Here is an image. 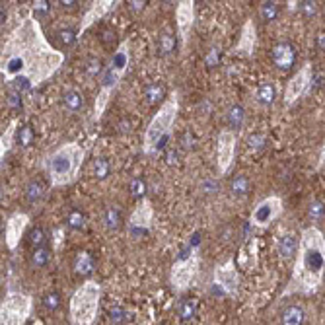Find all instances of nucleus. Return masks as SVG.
I'll return each mask as SVG.
<instances>
[{
    "label": "nucleus",
    "instance_id": "obj_29",
    "mask_svg": "<svg viewBox=\"0 0 325 325\" xmlns=\"http://www.w3.org/2000/svg\"><path fill=\"white\" fill-rule=\"evenodd\" d=\"M84 70H86L88 76H98V74L102 72V61H100L98 57H90V59L86 61Z\"/></svg>",
    "mask_w": 325,
    "mask_h": 325
},
{
    "label": "nucleus",
    "instance_id": "obj_5",
    "mask_svg": "<svg viewBox=\"0 0 325 325\" xmlns=\"http://www.w3.org/2000/svg\"><path fill=\"white\" fill-rule=\"evenodd\" d=\"M173 109V105L169 103V105H165V109H163V113L152 123V127H150V133H148V142L150 144H154V142H158L160 141V135H165V129H167V125H169V121H171V111Z\"/></svg>",
    "mask_w": 325,
    "mask_h": 325
},
{
    "label": "nucleus",
    "instance_id": "obj_18",
    "mask_svg": "<svg viewBox=\"0 0 325 325\" xmlns=\"http://www.w3.org/2000/svg\"><path fill=\"white\" fill-rule=\"evenodd\" d=\"M298 10H300V14H302L306 20H312V18H316V16L320 14V4H318L316 0H302V2L298 4Z\"/></svg>",
    "mask_w": 325,
    "mask_h": 325
},
{
    "label": "nucleus",
    "instance_id": "obj_26",
    "mask_svg": "<svg viewBox=\"0 0 325 325\" xmlns=\"http://www.w3.org/2000/svg\"><path fill=\"white\" fill-rule=\"evenodd\" d=\"M308 214L312 220H320L325 216V204L322 201H312L310 206H308Z\"/></svg>",
    "mask_w": 325,
    "mask_h": 325
},
{
    "label": "nucleus",
    "instance_id": "obj_38",
    "mask_svg": "<svg viewBox=\"0 0 325 325\" xmlns=\"http://www.w3.org/2000/svg\"><path fill=\"white\" fill-rule=\"evenodd\" d=\"M179 144H183V148H187V150L195 146V137L191 135V131H187V133H183V135H181Z\"/></svg>",
    "mask_w": 325,
    "mask_h": 325
},
{
    "label": "nucleus",
    "instance_id": "obj_23",
    "mask_svg": "<svg viewBox=\"0 0 325 325\" xmlns=\"http://www.w3.org/2000/svg\"><path fill=\"white\" fill-rule=\"evenodd\" d=\"M33 137H35V135H33V129H31L29 125H23V127L18 129V137H16V139H18V144H20V146L27 148V146L33 142Z\"/></svg>",
    "mask_w": 325,
    "mask_h": 325
},
{
    "label": "nucleus",
    "instance_id": "obj_1",
    "mask_svg": "<svg viewBox=\"0 0 325 325\" xmlns=\"http://www.w3.org/2000/svg\"><path fill=\"white\" fill-rule=\"evenodd\" d=\"M302 265L308 273L320 275L325 265L324 253V240L322 234L316 228H310L304 232V242H302Z\"/></svg>",
    "mask_w": 325,
    "mask_h": 325
},
{
    "label": "nucleus",
    "instance_id": "obj_20",
    "mask_svg": "<svg viewBox=\"0 0 325 325\" xmlns=\"http://www.w3.org/2000/svg\"><path fill=\"white\" fill-rule=\"evenodd\" d=\"M173 49H175V39H173V35H171L169 31H163L162 35H160V39H158V53H160V55H169Z\"/></svg>",
    "mask_w": 325,
    "mask_h": 325
},
{
    "label": "nucleus",
    "instance_id": "obj_30",
    "mask_svg": "<svg viewBox=\"0 0 325 325\" xmlns=\"http://www.w3.org/2000/svg\"><path fill=\"white\" fill-rule=\"evenodd\" d=\"M131 193H133L135 199L144 197V193H146V183H144L142 177H135V179L131 181Z\"/></svg>",
    "mask_w": 325,
    "mask_h": 325
},
{
    "label": "nucleus",
    "instance_id": "obj_32",
    "mask_svg": "<svg viewBox=\"0 0 325 325\" xmlns=\"http://www.w3.org/2000/svg\"><path fill=\"white\" fill-rule=\"evenodd\" d=\"M109 318H111L113 324H123V322L129 318V314H127L125 308H121V306H113L111 312H109Z\"/></svg>",
    "mask_w": 325,
    "mask_h": 325
},
{
    "label": "nucleus",
    "instance_id": "obj_12",
    "mask_svg": "<svg viewBox=\"0 0 325 325\" xmlns=\"http://www.w3.org/2000/svg\"><path fill=\"white\" fill-rule=\"evenodd\" d=\"M230 158H232V137L222 135L220 137V167L222 169L230 165Z\"/></svg>",
    "mask_w": 325,
    "mask_h": 325
},
{
    "label": "nucleus",
    "instance_id": "obj_21",
    "mask_svg": "<svg viewBox=\"0 0 325 325\" xmlns=\"http://www.w3.org/2000/svg\"><path fill=\"white\" fill-rule=\"evenodd\" d=\"M244 119H245L244 107H242V105H232L230 111H228V123H230L234 129H238V127L244 125Z\"/></svg>",
    "mask_w": 325,
    "mask_h": 325
},
{
    "label": "nucleus",
    "instance_id": "obj_8",
    "mask_svg": "<svg viewBox=\"0 0 325 325\" xmlns=\"http://www.w3.org/2000/svg\"><path fill=\"white\" fill-rule=\"evenodd\" d=\"M296 249H298V242H296V238L292 234H283L279 238V253H281V257L292 259Z\"/></svg>",
    "mask_w": 325,
    "mask_h": 325
},
{
    "label": "nucleus",
    "instance_id": "obj_11",
    "mask_svg": "<svg viewBox=\"0 0 325 325\" xmlns=\"http://www.w3.org/2000/svg\"><path fill=\"white\" fill-rule=\"evenodd\" d=\"M163 96H165V88H163L160 82L146 84V88H144V100L148 103H158Z\"/></svg>",
    "mask_w": 325,
    "mask_h": 325
},
{
    "label": "nucleus",
    "instance_id": "obj_16",
    "mask_svg": "<svg viewBox=\"0 0 325 325\" xmlns=\"http://www.w3.org/2000/svg\"><path fill=\"white\" fill-rule=\"evenodd\" d=\"M49 261H51V249H47V247H37V249L31 251V265H33V267L43 269V267L49 265Z\"/></svg>",
    "mask_w": 325,
    "mask_h": 325
},
{
    "label": "nucleus",
    "instance_id": "obj_4",
    "mask_svg": "<svg viewBox=\"0 0 325 325\" xmlns=\"http://www.w3.org/2000/svg\"><path fill=\"white\" fill-rule=\"evenodd\" d=\"M279 210H281V201L279 199H267L257 206V210L253 214V220H255V224H267L269 220H273L279 214Z\"/></svg>",
    "mask_w": 325,
    "mask_h": 325
},
{
    "label": "nucleus",
    "instance_id": "obj_17",
    "mask_svg": "<svg viewBox=\"0 0 325 325\" xmlns=\"http://www.w3.org/2000/svg\"><path fill=\"white\" fill-rule=\"evenodd\" d=\"M259 14L265 21H273L277 20L279 16V4L275 0H267V2H261V8H259Z\"/></svg>",
    "mask_w": 325,
    "mask_h": 325
},
{
    "label": "nucleus",
    "instance_id": "obj_14",
    "mask_svg": "<svg viewBox=\"0 0 325 325\" xmlns=\"http://www.w3.org/2000/svg\"><path fill=\"white\" fill-rule=\"evenodd\" d=\"M230 191L232 195L236 197H245L249 193V179L245 175H236L232 181H230Z\"/></svg>",
    "mask_w": 325,
    "mask_h": 325
},
{
    "label": "nucleus",
    "instance_id": "obj_2",
    "mask_svg": "<svg viewBox=\"0 0 325 325\" xmlns=\"http://www.w3.org/2000/svg\"><path fill=\"white\" fill-rule=\"evenodd\" d=\"M80 158V152L76 146H66L59 150L55 156L49 160V173L53 175L55 181H64L76 171V163Z\"/></svg>",
    "mask_w": 325,
    "mask_h": 325
},
{
    "label": "nucleus",
    "instance_id": "obj_25",
    "mask_svg": "<svg viewBox=\"0 0 325 325\" xmlns=\"http://www.w3.org/2000/svg\"><path fill=\"white\" fill-rule=\"evenodd\" d=\"M68 226H70L72 230H82V228L86 226L84 214H82L80 210H72V212L68 214Z\"/></svg>",
    "mask_w": 325,
    "mask_h": 325
},
{
    "label": "nucleus",
    "instance_id": "obj_10",
    "mask_svg": "<svg viewBox=\"0 0 325 325\" xmlns=\"http://www.w3.org/2000/svg\"><path fill=\"white\" fill-rule=\"evenodd\" d=\"M275 98H277V88H275L271 82L261 84V86L257 88V92H255V100H257V103H261V105H271V103L275 102Z\"/></svg>",
    "mask_w": 325,
    "mask_h": 325
},
{
    "label": "nucleus",
    "instance_id": "obj_28",
    "mask_svg": "<svg viewBox=\"0 0 325 325\" xmlns=\"http://www.w3.org/2000/svg\"><path fill=\"white\" fill-rule=\"evenodd\" d=\"M57 37H59V41L62 43V45H72L74 41H76V31L74 29H70V27H64V29H59L57 31Z\"/></svg>",
    "mask_w": 325,
    "mask_h": 325
},
{
    "label": "nucleus",
    "instance_id": "obj_35",
    "mask_svg": "<svg viewBox=\"0 0 325 325\" xmlns=\"http://www.w3.org/2000/svg\"><path fill=\"white\" fill-rule=\"evenodd\" d=\"M6 103H8V107H12V109H20L21 107V96H20V92H10L8 96H6Z\"/></svg>",
    "mask_w": 325,
    "mask_h": 325
},
{
    "label": "nucleus",
    "instance_id": "obj_40",
    "mask_svg": "<svg viewBox=\"0 0 325 325\" xmlns=\"http://www.w3.org/2000/svg\"><path fill=\"white\" fill-rule=\"evenodd\" d=\"M216 61H218V51H216V49H212V51L208 53V57L204 59V62H206L208 66H214V64H216Z\"/></svg>",
    "mask_w": 325,
    "mask_h": 325
},
{
    "label": "nucleus",
    "instance_id": "obj_7",
    "mask_svg": "<svg viewBox=\"0 0 325 325\" xmlns=\"http://www.w3.org/2000/svg\"><path fill=\"white\" fill-rule=\"evenodd\" d=\"M310 68H304L302 72H298L292 82H290V88H288V102H294L296 98H300V94L306 90V86L310 84Z\"/></svg>",
    "mask_w": 325,
    "mask_h": 325
},
{
    "label": "nucleus",
    "instance_id": "obj_37",
    "mask_svg": "<svg viewBox=\"0 0 325 325\" xmlns=\"http://www.w3.org/2000/svg\"><path fill=\"white\" fill-rule=\"evenodd\" d=\"M100 39H102V43L105 45V47H109L113 41H115V31L111 29V27H105L103 31H102V35H100Z\"/></svg>",
    "mask_w": 325,
    "mask_h": 325
},
{
    "label": "nucleus",
    "instance_id": "obj_6",
    "mask_svg": "<svg viewBox=\"0 0 325 325\" xmlns=\"http://www.w3.org/2000/svg\"><path fill=\"white\" fill-rule=\"evenodd\" d=\"M306 312L298 304H290L281 312V325H304Z\"/></svg>",
    "mask_w": 325,
    "mask_h": 325
},
{
    "label": "nucleus",
    "instance_id": "obj_9",
    "mask_svg": "<svg viewBox=\"0 0 325 325\" xmlns=\"http://www.w3.org/2000/svg\"><path fill=\"white\" fill-rule=\"evenodd\" d=\"M62 105L70 113H78L82 109V105H84V98H82V94L78 90H66L62 94Z\"/></svg>",
    "mask_w": 325,
    "mask_h": 325
},
{
    "label": "nucleus",
    "instance_id": "obj_44",
    "mask_svg": "<svg viewBox=\"0 0 325 325\" xmlns=\"http://www.w3.org/2000/svg\"><path fill=\"white\" fill-rule=\"evenodd\" d=\"M165 158H167V163H175L177 162V152H175L173 148H169V150L165 152Z\"/></svg>",
    "mask_w": 325,
    "mask_h": 325
},
{
    "label": "nucleus",
    "instance_id": "obj_39",
    "mask_svg": "<svg viewBox=\"0 0 325 325\" xmlns=\"http://www.w3.org/2000/svg\"><path fill=\"white\" fill-rule=\"evenodd\" d=\"M203 191L204 193H214V191H218V183L216 181H212V179H206V181H203Z\"/></svg>",
    "mask_w": 325,
    "mask_h": 325
},
{
    "label": "nucleus",
    "instance_id": "obj_33",
    "mask_svg": "<svg viewBox=\"0 0 325 325\" xmlns=\"http://www.w3.org/2000/svg\"><path fill=\"white\" fill-rule=\"evenodd\" d=\"M249 148H253V150H261L263 146H265V142H267V139H265V135H261V133H255V135H251L249 137Z\"/></svg>",
    "mask_w": 325,
    "mask_h": 325
},
{
    "label": "nucleus",
    "instance_id": "obj_3",
    "mask_svg": "<svg viewBox=\"0 0 325 325\" xmlns=\"http://www.w3.org/2000/svg\"><path fill=\"white\" fill-rule=\"evenodd\" d=\"M271 57H273V64L279 70H288V68H292V64L296 61V51H294V47L288 41H284V43H279L273 49Z\"/></svg>",
    "mask_w": 325,
    "mask_h": 325
},
{
    "label": "nucleus",
    "instance_id": "obj_27",
    "mask_svg": "<svg viewBox=\"0 0 325 325\" xmlns=\"http://www.w3.org/2000/svg\"><path fill=\"white\" fill-rule=\"evenodd\" d=\"M107 173H109V163H107V160L105 158H98L94 162V175L98 179H105Z\"/></svg>",
    "mask_w": 325,
    "mask_h": 325
},
{
    "label": "nucleus",
    "instance_id": "obj_15",
    "mask_svg": "<svg viewBox=\"0 0 325 325\" xmlns=\"http://www.w3.org/2000/svg\"><path fill=\"white\" fill-rule=\"evenodd\" d=\"M103 224L107 230H117L121 226V212L115 206H107L103 210Z\"/></svg>",
    "mask_w": 325,
    "mask_h": 325
},
{
    "label": "nucleus",
    "instance_id": "obj_34",
    "mask_svg": "<svg viewBox=\"0 0 325 325\" xmlns=\"http://www.w3.org/2000/svg\"><path fill=\"white\" fill-rule=\"evenodd\" d=\"M43 304H45L47 310H57V308L61 306V296H59L57 292H49V294L45 296Z\"/></svg>",
    "mask_w": 325,
    "mask_h": 325
},
{
    "label": "nucleus",
    "instance_id": "obj_42",
    "mask_svg": "<svg viewBox=\"0 0 325 325\" xmlns=\"http://www.w3.org/2000/svg\"><path fill=\"white\" fill-rule=\"evenodd\" d=\"M316 45H318V49H320V51H324L325 53V31L318 33V37H316Z\"/></svg>",
    "mask_w": 325,
    "mask_h": 325
},
{
    "label": "nucleus",
    "instance_id": "obj_43",
    "mask_svg": "<svg viewBox=\"0 0 325 325\" xmlns=\"http://www.w3.org/2000/svg\"><path fill=\"white\" fill-rule=\"evenodd\" d=\"M129 6H131V10H135V12H141V10L146 6V2H142V0H135V2H129Z\"/></svg>",
    "mask_w": 325,
    "mask_h": 325
},
{
    "label": "nucleus",
    "instance_id": "obj_31",
    "mask_svg": "<svg viewBox=\"0 0 325 325\" xmlns=\"http://www.w3.org/2000/svg\"><path fill=\"white\" fill-rule=\"evenodd\" d=\"M127 51L125 49H121V51H117L115 53V57H113V61H111V70H123L125 66H127Z\"/></svg>",
    "mask_w": 325,
    "mask_h": 325
},
{
    "label": "nucleus",
    "instance_id": "obj_36",
    "mask_svg": "<svg viewBox=\"0 0 325 325\" xmlns=\"http://www.w3.org/2000/svg\"><path fill=\"white\" fill-rule=\"evenodd\" d=\"M49 10H51V6H49V2H45V0H39V2H35V6H33V12H35L37 18H45V16L49 14Z\"/></svg>",
    "mask_w": 325,
    "mask_h": 325
},
{
    "label": "nucleus",
    "instance_id": "obj_22",
    "mask_svg": "<svg viewBox=\"0 0 325 325\" xmlns=\"http://www.w3.org/2000/svg\"><path fill=\"white\" fill-rule=\"evenodd\" d=\"M195 310H197V302H195L193 298H185V300H181V304H179V308H177L181 320H191V318L195 316Z\"/></svg>",
    "mask_w": 325,
    "mask_h": 325
},
{
    "label": "nucleus",
    "instance_id": "obj_13",
    "mask_svg": "<svg viewBox=\"0 0 325 325\" xmlns=\"http://www.w3.org/2000/svg\"><path fill=\"white\" fill-rule=\"evenodd\" d=\"M43 195H45V185L39 179H31L27 183V187H25V199L29 203H37Z\"/></svg>",
    "mask_w": 325,
    "mask_h": 325
},
{
    "label": "nucleus",
    "instance_id": "obj_41",
    "mask_svg": "<svg viewBox=\"0 0 325 325\" xmlns=\"http://www.w3.org/2000/svg\"><path fill=\"white\" fill-rule=\"evenodd\" d=\"M59 4H61L64 10H74V8H78L80 2H78V0H61Z\"/></svg>",
    "mask_w": 325,
    "mask_h": 325
},
{
    "label": "nucleus",
    "instance_id": "obj_19",
    "mask_svg": "<svg viewBox=\"0 0 325 325\" xmlns=\"http://www.w3.org/2000/svg\"><path fill=\"white\" fill-rule=\"evenodd\" d=\"M74 269H76V273H80V275H90V273L94 271V261H92V257H90L88 253H80L78 259H76Z\"/></svg>",
    "mask_w": 325,
    "mask_h": 325
},
{
    "label": "nucleus",
    "instance_id": "obj_24",
    "mask_svg": "<svg viewBox=\"0 0 325 325\" xmlns=\"http://www.w3.org/2000/svg\"><path fill=\"white\" fill-rule=\"evenodd\" d=\"M27 244H29L33 249L43 247V244H45V232H43V228H33V230H29V234H27Z\"/></svg>",
    "mask_w": 325,
    "mask_h": 325
}]
</instances>
